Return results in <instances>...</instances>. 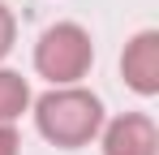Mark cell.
<instances>
[{"instance_id":"cell-3","label":"cell","mask_w":159,"mask_h":155,"mask_svg":"<svg viewBox=\"0 0 159 155\" xmlns=\"http://www.w3.org/2000/svg\"><path fill=\"white\" fill-rule=\"evenodd\" d=\"M159 151V134L151 125V116H116L103 134V155H155Z\"/></svg>"},{"instance_id":"cell-6","label":"cell","mask_w":159,"mask_h":155,"mask_svg":"<svg viewBox=\"0 0 159 155\" xmlns=\"http://www.w3.org/2000/svg\"><path fill=\"white\" fill-rule=\"evenodd\" d=\"M0 155H22V138L13 134V125H0Z\"/></svg>"},{"instance_id":"cell-7","label":"cell","mask_w":159,"mask_h":155,"mask_svg":"<svg viewBox=\"0 0 159 155\" xmlns=\"http://www.w3.org/2000/svg\"><path fill=\"white\" fill-rule=\"evenodd\" d=\"M9 43H13V13L0 4V56L9 52Z\"/></svg>"},{"instance_id":"cell-5","label":"cell","mask_w":159,"mask_h":155,"mask_svg":"<svg viewBox=\"0 0 159 155\" xmlns=\"http://www.w3.org/2000/svg\"><path fill=\"white\" fill-rule=\"evenodd\" d=\"M30 103V91L22 73H13V69H0V125H9L13 116H22Z\"/></svg>"},{"instance_id":"cell-1","label":"cell","mask_w":159,"mask_h":155,"mask_svg":"<svg viewBox=\"0 0 159 155\" xmlns=\"http://www.w3.org/2000/svg\"><path fill=\"white\" fill-rule=\"evenodd\" d=\"M34 121H39V134L48 142H56V147H82L103 125V103L90 91H82V86H60V91H48L39 99Z\"/></svg>"},{"instance_id":"cell-4","label":"cell","mask_w":159,"mask_h":155,"mask_svg":"<svg viewBox=\"0 0 159 155\" xmlns=\"http://www.w3.org/2000/svg\"><path fill=\"white\" fill-rule=\"evenodd\" d=\"M120 65H125V82H129L133 91L155 95L159 91V35L155 30H142L125 48V60Z\"/></svg>"},{"instance_id":"cell-2","label":"cell","mask_w":159,"mask_h":155,"mask_svg":"<svg viewBox=\"0 0 159 155\" xmlns=\"http://www.w3.org/2000/svg\"><path fill=\"white\" fill-rule=\"evenodd\" d=\"M90 35L73 22H60L52 30H43V39H39V48H34V69L43 78H52L60 86H73L86 69H90Z\"/></svg>"}]
</instances>
